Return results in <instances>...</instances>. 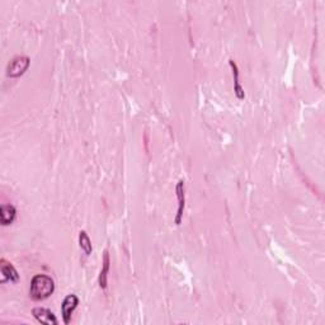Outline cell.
Instances as JSON below:
<instances>
[{
    "label": "cell",
    "mask_w": 325,
    "mask_h": 325,
    "mask_svg": "<svg viewBox=\"0 0 325 325\" xmlns=\"http://www.w3.org/2000/svg\"><path fill=\"white\" fill-rule=\"evenodd\" d=\"M55 291V282L46 274H36L30 281V295L36 301L46 300Z\"/></svg>",
    "instance_id": "obj_1"
},
{
    "label": "cell",
    "mask_w": 325,
    "mask_h": 325,
    "mask_svg": "<svg viewBox=\"0 0 325 325\" xmlns=\"http://www.w3.org/2000/svg\"><path fill=\"white\" fill-rule=\"evenodd\" d=\"M30 58L27 56H17L12 60V62L8 65L6 69V75L9 78H18L22 74H24L26 70L30 66Z\"/></svg>",
    "instance_id": "obj_2"
},
{
    "label": "cell",
    "mask_w": 325,
    "mask_h": 325,
    "mask_svg": "<svg viewBox=\"0 0 325 325\" xmlns=\"http://www.w3.org/2000/svg\"><path fill=\"white\" fill-rule=\"evenodd\" d=\"M79 305V298L74 294H70L66 298H64L62 305H61V314H62V319L65 324H69L72 320V314Z\"/></svg>",
    "instance_id": "obj_3"
},
{
    "label": "cell",
    "mask_w": 325,
    "mask_h": 325,
    "mask_svg": "<svg viewBox=\"0 0 325 325\" xmlns=\"http://www.w3.org/2000/svg\"><path fill=\"white\" fill-rule=\"evenodd\" d=\"M32 315L36 318L37 322H40L41 324L44 325H56L58 324V320L56 319L55 314L52 312H50L48 308H34L32 310Z\"/></svg>",
    "instance_id": "obj_4"
},
{
    "label": "cell",
    "mask_w": 325,
    "mask_h": 325,
    "mask_svg": "<svg viewBox=\"0 0 325 325\" xmlns=\"http://www.w3.org/2000/svg\"><path fill=\"white\" fill-rule=\"evenodd\" d=\"M0 268H2V284H6V281L18 282L20 281V274L16 270V268L8 263L6 259L0 260Z\"/></svg>",
    "instance_id": "obj_5"
},
{
    "label": "cell",
    "mask_w": 325,
    "mask_h": 325,
    "mask_svg": "<svg viewBox=\"0 0 325 325\" xmlns=\"http://www.w3.org/2000/svg\"><path fill=\"white\" fill-rule=\"evenodd\" d=\"M176 198H178V211H176V225H180V222H182L183 211H184V206H186L184 182H183V180H180V182L176 183Z\"/></svg>",
    "instance_id": "obj_6"
},
{
    "label": "cell",
    "mask_w": 325,
    "mask_h": 325,
    "mask_svg": "<svg viewBox=\"0 0 325 325\" xmlns=\"http://www.w3.org/2000/svg\"><path fill=\"white\" fill-rule=\"evenodd\" d=\"M16 215H17L16 207L12 206V204H3V206L0 207V220H2V225L6 226L13 222L14 218H16Z\"/></svg>",
    "instance_id": "obj_7"
},
{
    "label": "cell",
    "mask_w": 325,
    "mask_h": 325,
    "mask_svg": "<svg viewBox=\"0 0 325 325\" xmlns=\"http://www.w3.org/2000/svg\"><path fill=\"white\" fill-rule=\"evenodd\" d=\"M229 64L232 69V75H234L235 96H236L239 100H244V98H246V93H244V89L242 88V86H240V83H239V70H238L236 64L234 62V60H229Z\"/></svg>",
    "instance_id": "obj_8"
},
{
    "label": "cell",
    "mask_w": 325,
    "mask_h": 325,
    "mask_svg": "<svg viewBox=\"0 0 325 325\" xmlns=\"http://www.w3.org/2000/svg\"><path fill=\"white\" fill-rule=\"evenodd\" d=\"M108 272H110V254H108V252L106 250L104 256H103V267L100 274V286L102 287L103 290L107 288Z\"/></svg>",
    "instance_id": "obj_9"
},
{
    "label": "cell",
    "mask_w": 325,
    "mask_h": 325,
    "mask_svg": "<svg viewBox=\"0 0 325 325\" xmlns=\"http://www.w3.org/2000/svg\"><path fill=\"white\" fill-rule=\"evenodd\" d=\"M79 244L82 250H83L86 256H90L92 252H93V248H92V242L90 239H89L88 234H86L84 230L83 232H80L79 234Z\"/></svg>",
    "instance_id": "obj_10"
}]
</instances>
